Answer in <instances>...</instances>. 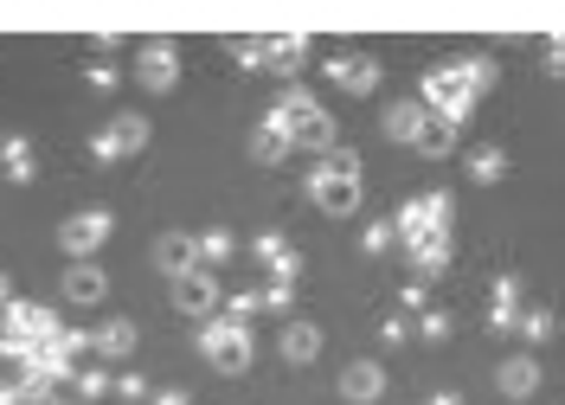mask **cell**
Instances as JSON below:
<instances>
[{
  "label": "cell",
  "instance_id": "cell-1",
  "mask_svg": "<svg viewBox=\"0 0 565 405\" xmlns=\"http://www.w3.org/2000/svg\"><path fill=\"white\" fill-rule=\"evenodd\" d=\"M494 77H501L494 52H469V58H450V65H430L418 104L430 116H444L450 129H462L476 116V104H482V90H494Z\"/></svg>",
  "mask_w": 565,
  "mask_h": 405
},
{
  "label": "cell",
  "instance_id": "cell-2",
  "mask_svg": "<svg viewBox=\"0 0 565 405\" xmlns=\"http://www.w3.org/2000/svg\"><path fill=\"white\" fill-rule=\"evenodd\" d=\"M270 129H277L289 148H309V161H321L328 148L341 142V129H334V116L321 110L309 90H277V104H270V116H264Z\"/></svg>",
  "mask_w": 565,
  "mask_h": 405
},
{
  "label": "cell",
  "instance_id": "cell-3",
  "mask_svg": "<svg viewBox=\"0 0 565 405\" xmlns=\"http://www.w3.org/2000/svg\"><path fill=\"white\" fill-rule=\"evenodd\" d=\"M200 354H206V367L225 373V380H238V373L257 367V341H250V329L245 322H225V316L200 322Z\"/></svg>",
  "mask_w": 565,
  "mask_h": 405
},
{
  "label": "cell",
  "instance_id": "cell-4",
  "mask_svg": "<svg viewBox=\"0 0 565 405\" xmlns=\"http://www.w3.org/2000/svg\"><path fill=\"white\" fill-rule=\"evenodd\" d=\"M450 220H457V193H450V186H424V193H412V200L398 206L392 232H398V245H418L430 232H450Z\"/></svg>",
  "mask_w": 565,
  "mask_h": 405
},
{
  "label": "cell",
  "instance_id": "cell-5",
  "mask_svg": "<svg viewBox=\"0 0 565 405\" xmlns=\"http://www.w3.org/2000/svg\"><path fill=\"white\" fill-rule=\"evenodd\" d=\"M321 72H328V84H341L348 97H373V90H380V77H386V65H380L373 52H334Z\"/></svg>",
  "mask_w": 565,
  "mask_h": 405
},
{
  "label": "cell",
  "instance_id": "cell-6",
  "mask_svg": "<svg viewBox=\"0 0 565 405\" xmlns=\"http://www.w3.org/2000/svg\"><path fill=\"white\" fill-rule=\"evenodd\" d=\"M141 148H148V116H116V122H109V129H97V136H90V154H97V161H129V154H141Z\"/></svg>",
  "mask_w": 565,
  "mask_h": 405
},
{
  "label": "cell",
  "instance_id": "cell-7",
  "mask_svg": "<svg viewBox=\"0 0 565 405\" xmlns=\"http://www.w3.org/2000/svg\"><path fill=\"white\" fill-rule=\"evenodd\" d=\"M218 302H225V290H218V277L212 270H186V277H174V309L180 316H193V322H212L218 316Z\"/></svg>",
  "mask_w": 565,
  "mask_h": 405
},
{
  "label": "cell",
  "instance_id": "cell-8",
  "mask_svg": "<svg viewBox=\"0 0 565 405\" xmlns=\"http://www.w3.org/2000/svg\"><path fill=\"white\" fill-rule=\"evenodd\" d=\"M109 232H116V220H109L104 206H97V213H71V220L58 225V245H65L77 264H90V252L109 245Z\"/></svg>",
  "mask_w": 565,
  "mask_h": 405
},
{
  "label": "cell",
  "instance_id": "cell-9",
  "mask_svg": "<svg viewBox=\"0 0 565 405\" xmlns=\"http://www.w3.org/2000/svg\"><path fill=\"white\" fill-rule=\"evenodd\" d=\"M136 84L141 90H154V97L180 84V52L168 45V39H148V45L136 52Z\"/></svg>",
  "mask_w": 565,
  "mask_h": 405
},
{
  "label": "cell",
  "instance_id": "cell-10",
  "mask_svg": "<svg viewBox=\"0 0 565 405\" xmlns=\"http://www.w3.org/2000/svg\"><path fill=\"white\" fill-rule=\"evenodd\" d=\"M341 399L380 405L386 399V367H380V361H348V367H341Z\"/></svg>",
  "mask_w": 565,
  "mask_h": 405
},
{
  "label": "cell",
  "instance_id": "cell-11",
  "mask_svg": "<svg viewBox=\"0 0 565 405\" xmlns=\"http://www.w3.org/2000/svg\"><path fill=\"white\" fill-rule=\"evenodd\" d=\"M309 200H316V213H328V220H353L360 213V181H321V174H309Z\"/></svg>",
  "mask_w": 565,
  "mask_h": 405
},
{
  "label": "cell",
  "instance_id": "cell-12",
  "mask_svg": "<svg viewBox=\"0 0 565 405\" xmlns=\"http://www.w3.org/2000/svg\"><path fill=\"white\" fill-rule=\"evenodd\" d=\"M494 386H501V399H533V393H540V361H533L527 348H521V354H508V361H501V367H494Z\"/></svg>",
  "mask_w": 565,
  "mask_h": 405
},
{
  "label": "cell",
  "instance_id": "cell-13",
  "mask_svg": "<svg viewBox=\"0 0 565 405\" xmlns=\"http://www.w3.org/2000/svg\"><path fill=\"white\" fill-rule=\"evenodd\" d=\"M521 309H527V296H521V277H494V284H489V329H494V334H514Z\"/></svg>",
  "mask_w": 565,
  "mask_h": 405
},
{
  "label": "cell",
  "instance_id": "cell-14",
  "mask_svg": "<svg viewBox=\"0 0 565 405\" xmlns=\"http://www.w3.org/2000/svg\"><path fill=\"white\" fill-rule=\"evenodd\" d=\"M405 252H412V277H418V284L444 277V270H450V258H457V252H450V232H430V238L405 245Z\"/></svg>",
  "mask_w": 565,
  "mask_h": 405
},
{
  "label": "cell",
  "instance_id": "cell-15",
  "mask_svg": "<svg viewBox=\"0 0 565 405\" xmlns=\"http://www.w3.org/2000/svg\"><path fill=\"white\" fill-rule=\"evenodd\" d=\"M457 136H462V129H450L444 116L424 110L418 136H412V154H424V161H450V154H457Z\"/></svg>",
  "mask_w": 565,
  "mask_h": 405
},
{
  "label": "cell",
  "instance_id": "cell-16",
  "mask_svg": "<svg viewBox=\"0 0 565 405\" xmlns=\"http://www.w3.org/2000/svg\"><path fill=\"white\" fill-rule=\"evenodd\" d=\"M193 264H200V258H193V232H161V238H154V270H161L168 284L186 277Z\"/></svg>",
  "mask_w": 565,
  "mask_h": 405
},
{
  "label": "cell",
  "instance_id": "cell-17",
  "mask_svg": "<svg viewBox=\"0 0 565 405\" xmlns=\"http://www.w3.org/2000/svg\"><path fill=\"white\" fill-rule=\"evenodd\" d=\"M257 258L270 264V284H296V277H302V252H296L282 232H264V238H257Z\"/></svg>",
  "mask_w": 565,
  "mask_h": 405
},
{
  "label": "cell",
  "instance_id": "cell-18",
  "mask_svg": "<svg viewBox=\"0 0 565 405\" xmlns=\"http://www.w3.org/2000/svg\"><path fill=\"white\" fill-rule=\"evenodd\" d=\"M104 296H109V277L97 270V264H71L65 270V302L71 309H97Z\"/></svg>",
  "mask_w": 565,
  "mask_h": 405
},
{
  "label": "cell",
  "instance_id": "cell-19",
  "mask_svg": "<svg viewBox=\"0 0 565 405\" xmlns=\"http://www.w3.org/2000/svg\"><path fill=\"white\" fill-rule=\"evenodd\" d=\"M277 354H282V367H316V354H321V329L316 322H289L277 341Z\"/></svg>",
  "mask_w": 565,
  "mask_h": 405
},
{
  "label": "cell",
  "instance_id": "cell-20",
  "mask_svg": "<svg viewBox=\"0 0 565 405\" xmlns=\"http://www.w3.org/2000/svg\"><path fill=\"white\" fill-rule=\"evenodd\" d=\"M136 322H129V316H109L104 329L90 334V354H104V361H129V354H136Z\"/></svg>",
  "mask_w": 565,
  "mask_h": 405
},
{
  "label": "cell",
  "instance_id": "cell-21",
  "mask_svg": "<svg viewBox=\"0 0 565 405\" xmlns=\"http://www.w3.org/2000/svg\"><path fill=\"white\" fill-rule=\"evenodd\" d=\"M193 258H200V270H218L225 258H238V238L225 225H206V232H193Z\"/></svg>",
  "mask_w": 565,
  "mask_h": 405
},
{
  "label": "cell",
  "instance_id": "cell-22",
  "mask_svg": "<svg viewBox=\"0 0 565 405\" xmlns=\"http://www.w3.org/2000/svg\"><path fill=\"white\" fill-rule=\"evenodd\" d=\"M418 122H424V104H418V97H398V104H386V142L412 148Z\"/></svg>",
  "mask_w": 565,
  "mask_h": 405
},
{
  "label": "cell",
  "instance_id": "cell-23",
  "mask_svg": "<svg viewBox=\"0 0 565 405\" xmlns=\"http://www.w3.org/2000/svg\"><path fill=\"white\" fill-rule=\"evenodd\" d=\"M309 65V39H264V72H302Z\"/></svg>",
  "mask_w": 565,
  "mask_h": 405
},
{
  "label": "cell",
  "instance_id": "cell-24",
  "mask_svg": "<svg viewBox=\"0 0 565 405\" xmlns=\"http://www.w3.org/2000/svg\"><path fill=\"white\" fill-rule=\"evenodd\" d=\"M309 174H321V181H360V186H366V168H360V154H353V148H328L321 161H309Z\"/></svg>",
  "mask_w": 565,
  "mask_h": 405
},
{
  "label": "cell",
  "instance_id": "cell-25",
  "mask_svg": "<svg viewBox=\"0 0 565 405\" xmlns=\"http://www.w3.org/2000/svg\"><path fill=\"white\" fill-rule=\"evenodd\" d=\"M501 174H508V148H501V142L469 148V181H476V186H494Z\"/></svg>",
  "mask_w": 565,
  "mask_h": 405
},
{
  "label": "cell",
  "instance_id": "cell-26",
  "mask_svg": "<svg viewBox=\"0 0 565 405\" xmlns=\"http://www.w3.org/2000/svg\"><path fill=\"white\" fill-rule=\"evenodd\" d=\"M514 329H521V341H527V348H546V341H553V329H559V316H553L546 302H533V309H521V322H514Z\"/></svg>",
  "mask_w": 565,
  "mask_h": 405
},
{
  "label": "cell",
  "instance_id": "cell-27",
  "mask_svg": "<svg viewBox=\"0 0 565 405\" xmlns=\"http://www.w3.org/2000/svg\"><path fill=\"white\" fill-rule=\"evenodd\" d=\"M250 161H257V168H277V161H289V142H282L270 122H257V129H250Z\"/></svg>",
  "mask_w": 565,
  "mask_h": 405
},
{
  "label": "cell",
  "instance_id": "cell-28",
  "mask_svg": "<svg viewBox=\"0 0 565 405\" xmlns=\"http://www.w3.org/2000/svg\"><path fill=\"white\" fill-rule=\"evenodd\" d=\"M296 309V284H264L257 290V316H289Z\"/></svg>",
  "mask_w": 565,
  "mask_h": 405
},
{
  "label": "cell",
  "instance_id": "cell-29",
  "mask_svg": "<svg viewBox=\"0 0 565 405\" xmlns=\"http://www.w3.org/2000/svg\"><path fill=\"white\" fill-rule=\"evenodd\" d=\"M0 161H7V174H13V181H33V142H20V136H13V142H0Z\"/></svg>",
  "mask_w": 565,
  "mask_h": 405
},
{
  "label": "cell",
  "instance_id": "cell-30",
  "mask_svg": "<svg viewBox=\"0 0 565 405\" xmlns=\"http://www.w3.org/2000/svg\"><path fill=\"white\" fill-rule=\"evenodd\" d=\"M450 329H457V322H450V309H437V302L418 316V334H424V341H450Z\"/></svg>",
  "mask_w": 565,
  "mask_h": 405
},
{
  "label": "cell",
  "instance_id": "cell-31",
  "mask_svg": "<svg viewBox=\"0 0 565 405\" xmlns=\"http://www.w3.org/2000/svg\"><path fill=\"white\" fill-rule=\"evenodd\" d=\"M392 245H398L392 220H373V225H366V245H360V252H366V258H380V252H392Z\"/></svg>",
  "mask_w": 565,
  "mask_h": 405
},
{
  "label": "cell",
  "instance_id": "cell-32",
  "mask_svg": "<svg viewBox=\"0 0 565 405\" xmlns=\"http://www.w3.org/2000/svg\"><path fill=\"white\" fill-rule=\"evenodd\" d=\"M218 316H225V322H245V329H250V316H257V290L225 296V302H218Z\"/></svg>",
  "mask_w": 565,
  "mask_h": 405
},
{
  "label": "cell",
  "instance_id": "cell-33",
  "mask_svg": "<svg viewBox=\"0 0 565 405\" xmlns=\"http://www.w3.org/2000/svg\"><path fill=\"white\" fill-rule=\"evenodd\" d=\"M398 309H405V322H412V316H424V309H430V284H418V277H412V284L398 290Z\"/></svg>",
  "mask_w": 565,
  "mask_h": 405
},
{
  "label": "cell",
  "instance_id": "cell-34",
  "mask_svg": "<svg viewBox=\"0 0 565 405\" xmlns=\"http://www.w3.org/2000/svg\"><path fill=\"white\" fill-rule=\"evenodd\" d=\"M77 399H109V373L104 367H84V373H77Z\"/></svg>",
  "mask_w": 565,
  "mask_h": 405
},
{
  "label": "cell",
  "instance_id": "cell-35",
  "mask_svg": "<svg viewBox=\"0 0 565 405\" xmlns=\"http://www.w3.org/2000/svg\"><path fill=\"white\" fill-rule=\"evenodd\" d=\"M232 58L250 65V72H264V39H232Z\"/></svg>",
  "mask_w": 565,
  "mask_h": 405
},
{
  "label": "cell",
  "instance_id": "cell-36",
  "mask_svg": "<svg viewBox=\"0 0 565 405\" xmlns=\"http://www.w3.org/2000/svg\"><path fill=\"white\" fill-rule=\"evenodd\" d=\"M380 334H386V348H405V341H412V322H405V316H386Z\"/></svg>",
  "mask_w": 565,
  "mask_h": 405
},
{
  "label": "cell",
  "instance_id": "cell-37",
  "mask_svg": "<svg viewBox=\"0 0 565 405\" xmlns=\"http://www.w3.org/2000/svg\"><path fill=\"white\" fill-rule=\"evenodd\" d=\"M540 65L553 77H565V39H546V52H540Z\"/></svg>",
  "mask_w": 565,
  "mask_h": 405
},
{
  "label": "cell",
  "instance_id": "cell-38",
  "mask_svg": "<svg viewBox=\"0 0 565 405\" xmlns=\"http://www.w3.org/2000/svg\"><path fill=\"white\" fill-rule=\"evenodd\" d=\"M90 84H97V90H116V65H109V58H97V65H90Z\"/></svg>",
  "mask_w": 565,
  "mask_h": 405
},
{
  "label": "cell",
  "instance_id": "cell-39",
  "mask_svg": "<svg viewBox=\"0 0 565 405\" xmlns=\"http://www.w3.org/2000/svg\"><path fill=\"white\" fill-rule=\"evenodd\" d=\"M109 393H122V399H141V393H148V386H141L136 373H122V380H116V386H109Z\"/></svg>",
  "mask_w": 565,
  "mask_h": 405
},
{
  "label": "cell",
  "instance_id": "cell-40",
  "mask_svg": "<svg viewBox=\"0 0 565 405\" xmlns=\"http://www.w3.org/2000/svg\"><path fill=\"white\" fill-rule=\"evenodd\" d=\"M0 405H33V399H26L20 386H0Z\"/></svg>",
  "mask_w": 565,
  "mask_h": 405
},
{
  "label": "cell",
  "instance_id": "cell-41",
  "mask_svg": "<svg viewBox=\"0 0 565 405\" xmlns=\"http://www.w3.org/2000/svg\"><path fill=\"white\" fill-rule=\"evenodd\" d=\"M154 405H186V393H161V399H154Z\"/></svg>",
  "mask_w": 565,
  "mask_h": 405
},
{
  "label": "cell",
  "instance_id": "cell-42",
  "mask_svg": "<svg viewBox=\"0 0 565 405\" xmlns=\"http://www.w3.org/2000/svg\"><path fill=\"white\" fill-rule=\"evenodd\" d=\"M7 302H13V296H7V277H0V309H7Z\"/></svg>",
  "mask_w": 565,
  "mask_h": 405
},
{
  "label": "cell",
  "instance_id": "cell-43",
  "mask_svg": "<svg viewBox=\"0 0 565 405\" xmlns=\"http://www.w3.org/2000/svg\"><path fill=\"white\" fill-rule=\"evenodd\" d=\"M52 405H65V399H52Z\"/></svg>",
  "mask_w": 565,
  "mask_h": 405
}]
</instances>
